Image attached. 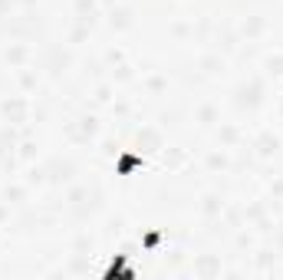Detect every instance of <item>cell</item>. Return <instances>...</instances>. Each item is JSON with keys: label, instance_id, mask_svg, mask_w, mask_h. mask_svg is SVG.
I'll return each mask as SVG.
<instances>
[{"label": "cell", "instance_id": "cell-1", "mask_svg": "<svg viewBox=\"0 0 283 280\" xmlns=\"http://www.w3.org/2000/svg\"><path fill=\"white\" fill-rule=\"evenodd\" d=\"M194 274H198V277H218V274H220V260H218V257H211V254L198 257V260H194Z\"/></svg>", "mask_w": 283, "mask_h": 280}]
</instances>
